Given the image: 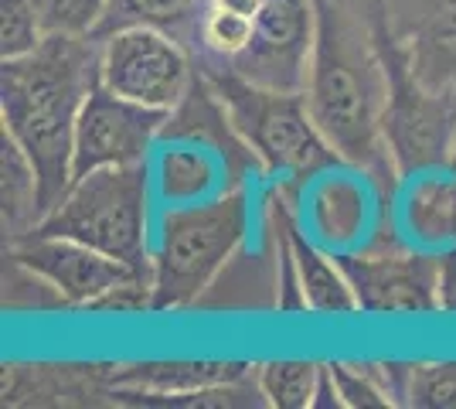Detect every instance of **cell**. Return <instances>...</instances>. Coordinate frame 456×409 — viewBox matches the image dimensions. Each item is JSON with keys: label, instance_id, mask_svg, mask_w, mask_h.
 <instances>
[{"label": "cell", "instance_id": "obj_5", "mask_svg": "<svg viewBox=\"0 0 456 409\" xmlns=\"http://www.w3.org/2000/svg\"><path fill=\"white\" fill-rule=\"evenodd\" d=\"M368 31L385 69V147L399 181L453 164L456 151V89H433L416 76L405 41L388 28L371 0Z\"/></svg>", "mask_w": 456, "mask_h": 409}, {"label": "cell", "instance_id": "obj_1", "mask_svg": "<svg viewBox=\"0 0 456 409\" xmlns=\"http://www.w3.org/2000/svg\"><path fill=\"white\" fill-rule=\"evenodd\" d=\"M99 86V41L45 35L35 52L0 59V130L35 164L41 212L72 188L76 123Z\"/></svg>", "mask_w": 456, "mask_h": 409}, {"label": "cell", "instance_id": "obj_10", "mask_svg": "<svg viewBox=\"0 0 456 409\" xmlns=\"http://www.w3.org/2000/svg\"><path fill=\"white\" fill-rule=\"evenodd\" d=\"M358 307L375 317H426L439 311V256L426 249L338 253Z\"/></svg>", "mask_w": 456, "mask_h": 409}, {"label": "cell", "instance_id": "obj_18", "mask_svg": "<svg viewBox=\"0 0 456 409\" xmlns=\"http://www.w3.org/2000/svg\"><path fill=\"white\" fill-rule=\"evenodd\" d=\"M0 201L7 242L28 235L41 222V184L35 164L18 147V140L0 130Z\"/></svg>", "mask_w": 456, "mask_h": 409}, {"label": "cell", "instance_id": "obj_25", "mask_svg": "<svg viewBox=\"0 0 456 409\" xmlns=\"http://www.w3.org/2000/svg\"><path fill=\"white\" fill-rule=\"evenodd\" d=\"M45 41L35 0H0V59H18Z\"/></svg>", "mask_w": 456, "mask_h": 409}, {"label": "cell", "instance_id": "obj_17", "mask_svg": "<svg viewBox=\"0 0 456 409\" xmlns=\"http://www.w3.org/2000/svg\"><path fill=\"white\" fill-rule=\"evenodd\" d=\"M402 239L426 253L456 246V171L439 168L405 177L399 198Z\"/></svg>", "mask_w": 456, "mask_h": 409}, {"label": "cell", "instance_id": "obj_9", "mask_svg": "<svg viewBox=\"0 0 456 409\" xmlns=\"http://www.w3.org/2000/svg\"><path fill=\"white\" fill-rule=\"evenodd\" d=\"M7 259L41 276V283L55 290L61 304L86 307V311H95L116 287L151 276L143 270H134L123 259H113L86 242L61 239V235H20L14 242H7Z\"/></svg>", "mask_w": 456, "mask_h": 409}, {"label": "cell", "instance_id": "obj_20", "mask_svg": "<svg viewBox=\"0 0 456 409\" xmlns=\"http://www.w3.org/2000/svg\"><path fill=\"white\" fill-rule=\"evenodd\" d=\"M323 365L314 358H273L256 365V386L273 409H314Z\"/></svg>", "mask_w": 456, "mask_h": 409}, {"label": "cell", "instance_id": "obj_3", "mask_svg": "<svg viewBox=\"0 0 456 409\" xmlns=\"http://www.w3.org/2000/svg\"><path fill=\"white\" fill-rule=\"evenodd\" d=\"M201 76L218 93L232 127L252 151L259 175L280 188H306V181L344 164L310 117L304 93L269 89L232 72L228 65H201Z\"/></svg>", "mask_w": 456, "mask_h": 409}, {"label": "cell", "instance_id": "obj_22", "mask_svg": "<svg viewBox=\"0 0 456 409\" xmlns=\"http://www.w3.org/2000/svg\"><path fill=\"white\" fill-rule=\"evenodd\" d=\"M402 406L456 409V358L409 365V382H405Z\"/></svg>", "mask_w": 456, "mask_h": 409}, {"label": "cell", "instance_id": "obj_19", "mask_svg": "<svg viewBox=\"0 0 456 409\" xmlns=\"http://www.w3.org/2000/svg\"><path fill=\"white\" fill-rule=\"evenodd\" d=\"M208 0H110L93 38H110L126 28H160L174 38H198V20Z\"/></svg>", "mask_w": 456, "mask_h": 409}, {"label": "cell", "instance_id": "obj_8", "mask_svg": "<svg viewBox=\"0 0 456 409\" xmlns=\"http://www.w3.org/2000/svg\"><path fill=\"white\" fill-rule=\"evenodd\" d=\"M167 117L171 113L134 102L99 82L86 99L76 123L72 181L93 175L99 168L147 164L157 151V140H160Z\"/></svg>", "mask_w": 456, "mask_h": 409}, {"label": "cell", "instance_id": "obj_23", "mask_svg": "<svg viewBox=\"0 0 456 409\" xmlns=\"http://www.w3.org/2000/svg\"><path fill=\"white\" fill-rule=\"evenodd\" d=\"M344 409H388L395 406L371 362H327Z\"/></svg>", "mask_w": 456, "mask_h": 409}, {"label": "cell", "instance_id": "obj_29", "mask_svg": "<svg viewBox=\"0 0 456 409\" xmlns=\"http://www.w3.org/2000/svg\"><path fill=\"white\" fill-rule=\"evenodd\" d=\"M266 0H208L205 7H222V11H232V14H246V18H259Z\"/></svg>", "mask_w": 456, "mask_h": 409}, {"label": "cell", "instance_id": "obj_4", "mask_svg": "<svg viewBox=\"0 0 456 409\" xmlns=\"http://www.w3.org/2000/svg\"><path fill=\"white\" fill-rule=\"evenodd\" d=\"M248 229L252 198L242 184L211 201L164 209L151 249L153 314L191 307L239 253Z\"/></svg>", "mask_w": 456, "mask_h": 409}, {"label": "cell", "instance_id": "obj_11", "mask_svg": "<svg viewBox=\"0 0 456 409\" xmlns=\"http://www.w3.org/2000/svg\"><path fill=\"white\" fill-rule=\"evenodd\" d=\"M314 35H317L314 0H266L256 18L252 45L235 61L222 65L269 89L304 93Z\"/></svg>", "mask_w": 456, "mask_h": 409}, {"label": "cell", "instance_id": "obj_28", "mask_svg": "<svg viewBox=\"0 0 456 409\" xmlns=\"http://www.w3.org/2000/svg\"><path fill=\"white\" fill-rule=\"evenodd\" d=\"M314 409H344L341 392H338V386H334V375H330V369H327V365H323V372H321V386H317Z\"/></svg>", "mask_w": 456, "mask_h": 409}, {"label": "cell", "instance_id": "obj_2", "mask_svg": "<svg viewBox=\"0 0 456 409\" xmlns=\"http://www.w3.org/2000/svg\"><path fill=\"white\" fill-rule=\"evenodd\" d=\"M314 11L317 35L304 86L310 117L347 168H358L371 181L399 177L381 130L388 86L368 20L362 28L334 0H314Z\"/></svg>", "mask_w": 456, "mask_h": 409}, {"label": "cell", "instance_id": "obj_21", "mask_svg": "<svg viewBox=\"0 0 456 409\" xmlns=\"http://www.w3.org/2000/svg\"><path fill=\"white\" fill-rule=\"evenodd\" d=\"M256 38V20L222 7H205L198 20V45L215 61H235Z\"/></svg>", "mask_w": 456, "mask_h": 409}, {"label": "cell", "instance_id": "obj_24", "mask_svg": "<svg viewBox=\"0 0 456 409\" xmlns=\"http://www.w3.org/2000/svg\"><path fill=\"white\" fill-rule=\"evenodd\" d=\"M110 0H35L45 35L93 38Z\"/></svg>", "mask_w": 456, "mask_h": 409}, {"label": "cell", "instance_id": "obj_6", "mask_svg": "<svg viewBox=\"0 0 456 409\" xmlns=\"http://www.w3.org/2000/svg\"><path fill=\"white\" fill-rule=\"evenodd\" d=\"M151 160L99 168L93 175L72 181V188L61 195L55 209L41 215L31 233L76 239L99 253L130 263L134 270L151 273Z\"/></svg>", "mask_w": 456, "mask_h": 409}, {"label": "cell", "instance_id": "obj_7", "mask_svg": "<svg viewBox=\"0 0 456 409\" xmlns=\"http://www.w3.org/2000/svg\"><path fill=\"white\" fill-rule=\"evenodd\" d=\"M184 41L160 28H126L99 38V82L119 96L171 113L194 82Z\"/></svg>", "mask_w": 456, "mask_h": 409}, {"label": "cell", "instance_id": "obj_14", "mask_svg": "<svg viewBox=\"0 0 456 409\" xmlns=\"http://www.w3.org/2000/svg\"><path fill=\"white\" fill-rule=\"evenodd\" d=\"M364 171L338 164L330 171L314 177L306 192V225L310 235L330 253H351L368 233L371 218V195Z\"/></svg>", "mask_w": 456, "mask_h": 409}, {"label": "cell", "instance_id": "obj_16", "mask_svg": "<svg viewBox=\"0 0 456 409\" xmlns=\"http://www.w3.org/2000/svg\"><path fill=\"white\" fill-rule=\"evenodd\" d=\"M269 209L276 212V229L286 235V242L293 249L297 273H300V283H304L306 293V307L314 314H323V317H347V314L362 311L338 256H330V249H323L314 235L304 233L297 215L289 212L286 188L276 184V195L269 198Z\"/></svg>", "mask_w": 456, "mask_h": 409}, {"label": "cell", "instance_id": "obj_15", "mask_svg": "<svg viewBox=\"0 0 456 409\" xmlns=\"http://www.w3.org/2000/svg\"><path fill=\"white\" fill-rule=\"evenodd\" d=\"M239 188L228 160L201 140H157L153 195L164 209L198 205Z\"/></svg>", "mask_w": 456, "mask_h": 409}, {"label": "cell", "instance_id": "obj_30", "mask_svg": "<svg viewBox=\"0 0 456 409\" xmlns=\"http://www.w3.org/2000/svg\"><path fill=\"white\" fill-rule=\"evenodd\" d=\"M450 168H453V171H456V151H453V164H450Z\"/></svg>", "mask_w": 456, "mask_h": 409}, {"label": "cell", "instance_id": "obj_13", "mask_svg": "<svg viewBox=\"0 0 456 409\" xmlns=\"http://www.w3.org/2000/svg\"><path fill=\"white\" fill-rule=\"evenodd\" d=\"M405 41L416 76L433 89H456V0H375Z\"/></svg>", "mask_w": 456, "mask_h": 409}, {"label": "cell", "instance_id": "obj_27", "mask_svg": "<svg viewBox=\"0 0 456 409\" xmlns=\"http://www.w3.org/2000/svg\"><path fill=\"white\" fill-rule=\"evenodd\" d=\"M439 256V280H436V290H439V311L456 314V246L443 249Z\"/></svg>", "mask_w": 456, "mask_h": 409}, {"label": "cell", "instance_id": "obj_26", "mask_svg": "<svg viewBox=\"0 0 456 409\" xmlns=\"http://www.w3.org/2000/svg\"><path fill=\"white\" fill-rule=\"evenodd\" d=\"M276 242H280V287H276V307L283 314L293 311H310L306 307V293L304 283H300V273H297V259H293V249L286 242V235L276 229Z\"/></svg>", "mask_w": 456, "mask_h": 409}, {"label": "cell", "instance_id": "obj_12", "mask_svg": "<svg viewBox=\"0 0 456 409\" xmlns=\"http://www.w3.org/2000/svg\"><path fill=\"white\" fill-rule=\"evenodd\" d=\"M256 365L248 362H136L106 369L110 396H136L134 403H160V406H205L218 386H235L252 379Z\"/></svg>", "mask_w": 456, "mask_h": 409}]
</instances>
